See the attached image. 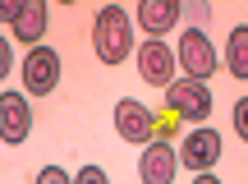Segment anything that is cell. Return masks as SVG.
Segmentation results:
<instances>
[{
  "label": "cell",
  "mask_w": 248,
  "mask_h": 184,
  "mask_svg": "<svg viewBox=\"0 0 248 184\" xmlns=\"http://www.w3.org/2000/svg\"><path fill=\"white\" fill-rule=\"evenodd\" d=\"M92 46H97L101 65H124L133 55V18L124 14V5H106L97 9V23H92Z\"/></svg>",
  "instance_id": "6da1fadb"
},
{
  "label": "cell",
  "mask_w": 248,
  "mask_h": 184,
  "mask_svg": "<svg viewBox=\"0 0 248 184\" xmlns=\"http://www.w3.org/2000/svg\"><path fill=\"white\" fill-rule=\"evenodd\" d=\"M175 65L184 69V79L207 83V79L216 74V65H221V55H216L212 37H207L202 28H188V33L179 37V46H175Z\"/></svg>",
  "instance_id": "7a4b0ae2"
},
{
  "label": "cell",
  "mask_w": 248,
  "mask_h": 184,
  "mask_svg": "<svg viewBox=\"0 0 248 184\" xmlns=\"http://www.w3.org/2000/svg\"><path fill=\"white\" fill-rule=\"evenodd\" d=\"M166 106H170L175 120H188V124L202 129L207 115H212V88L198 83V79H175V83L166 88Z\"/></svg>",
  "instance_id": "3957f363"
},
{
  "label": "cell",
  "mask_w": 248,
  "mask_h": 184,
  "mask_svg": "<svg viewBox=\"0 0 248 184\" xmlns=\"http://www.w3.org/2000/svg\"><path fill=\"white\" fill-rule=\"evenodd\" d=\"M55 88H60V55L42 42L23 55V97H51Z\"/></svg>",
  "instance_id": "277c9868"
},
{
  "label": "cell",
  "mask_w": 248,
  "mask_h": 184,
  "mask_svg": "<svg viewBox=\"0 0 248 184\" xmlns=\"http://www.w3.org/2000/svg\"><path fill=\"white\" fill-rule=\"evenodd\" d=\"M133 55H138V74H142V83H152V88H170V83H175V74H179V65H175V46H166L161 37H147L142 46H133Z\"/></svg>",
  "instance_id": "5b68a950"
},
{
  "label": "cell",
  "mask_w": 248,
  "mask_h": 184,
  "mask_svg": "<svg viewBox=\"0 0 248 184\" xmlns=\"http://www.w3.org/2000/svg\"><path fill=\"white\" fill-rule=\"evenodd\" d=\"M175 157H179V166H184V170L207 175V170L221 161V134H216V129H188Z\"/></svg>",
  "instance_id": "8992f818"
},
{
  "label": "cell",
  "mask_w": 248,
  "mask_h": 184,
  "mask_svg": "<svg viewBox=\"0 0 248 184\" xmlns=\"http://www.w3.org/2000/svg\"><path fill=\"white\" fill-rule=\"evenodd\" d=\"M115 134L124 143H142V148H147V143L156 138V115H152L142 101L124 97V101L115 106Z\"/></svg>",
  "instance_id": "52a82bcc"
},
{
  "label": "cell",
  "mask_w": 248,
  "mask_h": 184,
  "mask_svg": "<svg viewBox=\"0 0 248 184\" xmlns=\"http://www.w3.org/2000/svg\"><path fill=\"white\" fill-rule=\"evenodd\" d=\"M138 175H142V184H175V175H179V157H175V148H170L166 138H152L147 148H142Z\"/></svg>",
  "instance_id": "ba28073f"
},
{
  "label": "cell",
  "mask_w": 248,
  "mask_h": 184,
  "mask_svg": "<svg viewBox=\"0 0 248 184\" xmlns=\"http://www.w3.org/2000/svg\"><path fill=\"white\" fill-rule=\"evenodd\" d=\"M179 14H184L179 0H138L129 18H133V23H142V33H147V37H161V42H166V33L179 23Z\"/></svg>",
  "instance_id": "9c48e42d"
},
{
  "label": "cell",
  "mask_w": 248,
  "mask_h": 184,
  "mask_svg": "<svg viewBox=\"0 0 248 184\" xmlns=\"http://www.w3.org/2000/svg\"><path fill=\"white\" fill-rule=\"evenodd\" d=\"M32 134V106L23 92H0V138L5 143H23Z\"/></svg>",
  "instance_id": "30bf717a"
},
{
  "label": "cell",
  "mask_w": 248,
  "mask_h": 184,
  "mask_svg": "<svg viewBox=\"0 0 248 184\" xmlns=\"http://www.w3.org/2000/svg\"><path fill=\"white\" fill-rule=\"evenodd\" d=\"M46 14H51L46 0H23V5L14 9V37H18V42H28V46H42L46 23H51Z\"/></svg>",
  "instance_id": "8fae6325"
},
{
  "label": "cell",
  "mask_w": 248,
  "mask_h": 184,
  "mask_svg": "<svg viewBox=\"0 0 248 184\" xmlns=\"http://www.w3.org/2000/svg\"><path fill=\"white\" fill-rule=\"evenodd\" d=\"M225 69H230L239 83L248 79V28H244V23H234L230 42H225Z\"/></svg>",
  "instance_id": "7c38bea8"
},
{
  "label": "cell",
  "mask_w": 248,
  "mask_h": 184,
  "mask_svg": "<svg viewBox=\"0 0 248 184\" xmlns=\"http://www.w3.org/2000/svg\"><path fill=\"white\" fill-rule=\"evenodd\" d=\"M69 180H74V184H110V175H106L101 166H83L78 175H69Z\"/></svg>",
  "instance_id": "4fadbf2b"
},
{
  "label": "cell",
  "mask_w": 248,
  "mask_h": 184,
  "mask_svg": "<svg viewBox=\"0 0 248 184\" xmlns=\"http://www.w3.org/2000/svg\"><path fill=\"white\" fill-rule=\"evenodd\" d=\"M234 138H248V97L234 101Z\"/></svg>",
  "instance_id": "5bb4252c"
},
{
  "label": "cell",
  "mask_w": 248,
  "mask_h": 184,
  "mask_svg": "<svg viewBox=\"0 0 248 184\" xmlns=\"http://www.w3.org/2000/svg\"><path fill=\"white\" fill-rule=\"evenodd\" d=\"M32 184H74V180L64 175L60 166H42V170H37V180H32Z\"/></svg>",
  "instance_id": "9a60e30c"
},
{
  "label": "cell",
  "mask_w": 248,
  "mask_h": 184,
  "mask_svg": "<svg viewBox=\"0 0 248 184\" xmlns=\"http://www.w3.org/2000/svg\"><path fill=\"white\" fill-rule=\"evenodd\" d=\"M9 74H14V46H9L5 37H0V83H5Z\"/></svg>",
  "instance_id": "2e32d148"
},
{
  "label": "cell",
  "mask_w": 248,
  "mask_h": 184,
  "mask_svg": "<svg viewBox=\"0 0 248 184\" xmlns=\"http://www.w3.org/2000/svg\"><path fill=\"white\" fill-rule=\"evenodd\" d=\"M14 9H18V5H9V0H0V18H5V23H14Z\"/></svg>",
  "instance_id": "e0dca14e"
},
{
  "label": "cell",
  "mask_w": 248,
  "mask_h": 184,
  "mask_svg": "<svg viewBox=\"0 0 248 184\" xmlns=\"http://www.w3.org/2000/svg\"><path fill=\"white\" fill-rule=\"evenodd\" d=\"M193 184H221V180H216L212 170H207V175H193Z\"/></svg>",
  "instance_id": "ac0fdd59"
}]
</instances>
